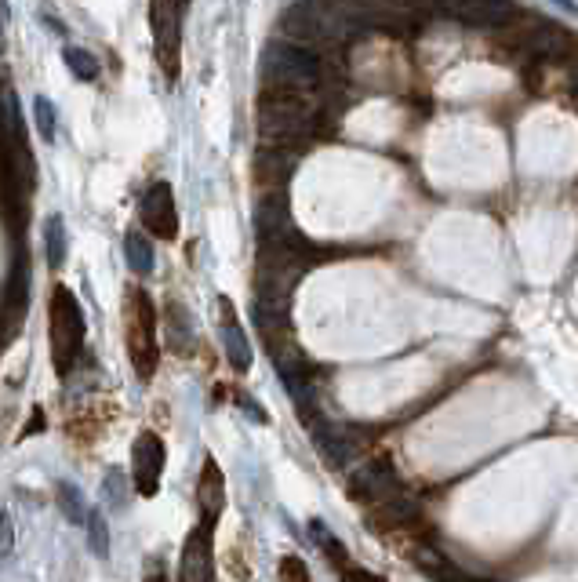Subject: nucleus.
<instances>
[{
	"instance_id": "nucleus-1",
	"label": "nucleus",
	"mask_w": 578,
	"mask_h": 582,
	"mask_svg": "<svg viewBox=\"0 0 578 582\" xmlns=\"http://www.w3.org/2000/svg\"><path fill=\"white\" fill-rule=\"evenodd\" d=\"M364 30V22L353 11V0H295L284 19H280V37L302 48L335 51L346 41H357Z\"/></svg>"
},
{
	"instance_id": "nucleus-2",
	"label": "nucleus",
	"mask_w": 578,
	"mask_h": 582,
	"mask_svg": "<svg viewBox=\"0 0 578 582\" xmlns=\"http://www.w3.org/2000/svg\"><path fill=\"white\" fill-rule=\"evenodd\" d=\"M328 117V95H291V91H262L255 121L266 146H295L313 139Z\"/></svg>"
},
{
	"instance_id": "nucleus-3",
	"label": "nucleus",
	"mask_w": 578,
	"mask_h": 582,
	"mask_svg": "<svg viewBox=\"0 0 578 582\" xmlns=\"http://www.w3.org/2000/svg\"><path fill=\"white\" fill-rule=\"evenodd\" d=\"M324 59L313 48L291 41H273L262 51V91H291V95H324Z\"/></svg>"
},
{
	"instance_id": "nucleus-4",
	"label": "nucleus",
	"mask_w": 578,
	"mask_h": 582,
	"mask_svg": "<svg viewBox=\"0 0 578 582\" xmlns=\"http://www.w3.org/2000/svg\"><path fill=\"white\" fill-rule=\"evenodd\" d=\"M48 328H51V361H55V372L70 375L80 350H84V313H80L77 295L66 284L51 288Z\"/></svg>"
},
{
	"instance_id": "nucleus-5",
	"label": "nucleus",
	"mask_w": 578,
	"mask_h": 582,
	"mask_svg": "<svg viewBox=\"0 0 578 582\" xmlns=\"http://www.w3.org/2000/svg\"><path fill=\"white\" fill-rule=\"evenodd\" d=\"M190 0H150V33H153V55H157L160 73L171 84L179 81L182 66V26H186Z\"/></svg>"
},
{
	"instance_id": "nucleus-6",
	"label": "nucleus",
	"mask_w": 578,
	"mask_h": 582,
	"mask_svg": "<svg viewBox=\"0 0 578 582\" xmlns=\"http://www.w3.org/2000/svg\"><path fill=\"white\" fill-rule=\"evenodd\" d=\"M124 324H128V353L131 364H135V375L139 379H153L157 372V310H153V299L142 288L128 291V313H124Z\"/></svg>"
},
{
	"instance_id": "nucleus-7",
	"label": "nucleus",
	"mask_w": 578,
	"mask_h": 582,
	"mask_svg": "<svg viewBox=\"0 0 578 582\" xmlns=\"http://www.w3.org/2000/svg\"><path fill=\"white\" fill-rule=\"evenodd\" d=\"M364 30L415 33L437 15V0H353Z\"/></svg>"
},
{
	"instance_id": "nucleus-8",
	"label": "nucleus",
	"mask_w": 578,
	"mask_h": 582,
	"mask_svg": "<svg viewBox=\"0 0 578 582\" xmlns=\"http://www.w3.org/2000/svg\"><path fill=\"white\" fill-rule=\"evenodd\" d=\"M437 15L473 26V30H509L520 22V8L513 0H437Z\"/></svg>"
},
{
	"instance_id": "nucleus-9",
	"label": "nucleus",
	"mask_w": 578,
	"mask_h": 582,
	"mask_svg": "<svg viewBox=\"0 0 578 582\" xmlns=\"http://www.w3.org/2000/svg\"><path fill=\"white\" fill-rule=\"evenodd\" d=\"M520 48L535 59H571L578 55V37L549 19H524L520 15Z\"/></svg>"
},
{
	"instance_id": "nucleus-10",
	"label": "nucleus",
	"mask_w": 578,
	"mask_h": 582,
	"mask_svg": "<svg viewBox=\"0 0 578 582\" xmlns=\"http://www.w3.org/2000/svg\"><path fill=\"white\" fill-rule=\"evenodd\" d=\"M400 495V477L389 459H368L364 466L353 470L349 477V499L364 502V506H382V502Z\"/></svg>"
},
{
	"instance_id": "nucleus-11",
	"label": "nucleus",
	"mask_w": 578,
	"mask_h": 582,
	"mask_svg": "<svg viewBox=\"0 0 578 582\" xmlns=\"http://www.w3.org/2000/svg\"><path fill=\"white\" fill-rule=\"evenodd\" d=\"M309 437L317 444L320 459H328L331 466H346L353 455L368 448V433L360 430V426H339V422H328L324 415L309 426Z\"/></svg>"
},
{
	"instance_id": "nucleus-12",
	"label": "nucleus",
	"mask_w": 578,
	"mask_h": 582,
	"mask_svg": "<svg viewBox=\"0 0 578 582\" xmlns=\"http://www.w3.org/2000/svg\"><path fill=\"white\" fill-rule=\"evenodd\" d=\"M139 219L157 241H175L179 237V208H175L171 182L157 179L146 186V193H142L139 201Z\"/></svg>"
},
{
	"instance_id": "nucleus-13",
	"label": "nucleus",
	"mask_w": 578,
	"mask_h": 582,
	"mask_svg": "<svg viewBox=\"0 0 578 582\" xmlns=\"http://www.w3.org/2000/svg\"><path fill=\"white\" fill-rule=\"evenodd\" d=\"M255 233L259 241H291L299 237L295 222H291V204L284 186H266L255 204Z\"/></svg>"
},
{
	"instance_id": "nucleus-14",
	"label": "nucleus",
	"mask_w": 578,
	"mask_h": 582,
	"mask_svg": "<svg viewBox=\"0 0 578 582\" xmlns=\"http://www.w3.org/2000/svg\"><path fill=\"white\" fill-rule=\"evenodd\" d=\"M164 441L157 433L146 430L135 437V448H131V481H135V492L153 499L160 488V473H164Z\"/></svg>"
},
{
	"instance_id": "nucleus-15",
	"label": "nucleus",
	"mask_w": 578,
	"mask_h": 582,
	"mask_svg": "<svg viewBox=\"0 0 578 582\" xmlns=\"http://www.w3.org/2000/svg\"><path fill=\"white\" fill-rule=\"evenodd\" d=\"M179 582H215V553H211V521L197 524L182 546Z\"/></svg>"
},
{
	"instance_id": "nucleus-16",
	"label": "nucleus",
	"mask_w": 578,
	"mask_h": 582,
	"mask_svg": "<svg viewBox=\"0 0 578 582\" xmlns=\"http://www.w3.org/2000/svg\"><path fill=\"white\" fill-rule=\"evenodd\" d=\"M299 157L302 153L295 146H266L262 142L259 157H255V179L262 186H284L291 171L299 168Z\"/></svg>"
},
{
	"instance_id": "nucleus-17",
	"label": "nucleus",
	"mask_w": 578,
	"mask_h": 582,
	"mask_svg": "<svg viewBox=\"0 0 578 582\" xmlns=\"http://www.w3.org/2000/svg\"><path fill=\"white\" fill-rule=\"evenodd\" d=\"M197 499L200 510H204V521H219L222 506H226V481H222V470L215 459H204L200 466V484H197Z\"/></svg>"
},
{
	"instance_id": "nucleus-18",
	"label": "nucleus",
	"mask_w": 578,
	"mask_h": 582,
	"mask_svg": "<svg viewBox=\"0 0 578 582\" xmlns=\"http://www.w3.org/2000/svg\"><path fill=\"white\" fill-rule=\"evenodd\" d=\"M219 310H222V346H226V357H230V364L237 368V372H248V368H251L248 335H244V328L237 324V313H233L230 302L222 299Z\"/></svg>"
},
{
	"instance_id": "nucleus-19",
	"label": "nucleus",
	"mask_w": 578,
	"mask_h": 582,
	"mask_svg": "<svg viewBox=\"0 0 578 582\" xmlns=\"http://www.w3.org/2000/svg\"><path fill=\"white\" fill-rule=\"evenodd\" d=\"M419 521V506L411 499H404V495H397V499L382 502V506H375V517H368V524L375 528V532H389V528H411V524Z\"/></svg>"
},
{
	"instance_id": "nucleus-20",
	"label": "nucleus",
	"mask_w": 578,
	"mask_h": 582,
	"mask_svg": "<svg viewBox=\"0 0 578 582\" xmlns=\"http://www.w3.org/2000/svg\"><path fill=\"white\" fill-rule=\"evenodd\" d=\"M309 535H313V542H317V550L328 557L335 568H349V557H346V546L339 542V535L331 532L324 521H313L309 524Z\"/></svg>"
},
{
	"instance_id": "nucleus-21",
	"label": "nucleus",
	"mask_w": 578,
	"mask_h": 582,
	"mask_svg": "<svg viewBox=\"0 0 578 582\" xmlns=\"http://www.w3.org/2000/svg\"><path fill=\"white\" fill-rule=\"evenodd\" d=\"M124 255H128V266L139 273V277L153 273V244L146 241L139 230H131L128 237H124Z\"/></svg>"
},
{
	"instance_id": "nucleus-22",
	"label": "nucleus",
	"mask_w": 578,
	"mask_h": 582,
	"mask_svg": "<svg viewBox=\"0 0 578 582\" xmlns=\"http://www.w3.org/2000/svg\"><path fill=\"white\" fill-rule=\"evenodd\" d=\"M55 495H59V506H62V513L70 517L73 524H84L88 521V506H84V495L77 492V484H70V481H59V488H55Z\"/></svg>"
},
{
	"instance_id": "nucleus-23",
	"label": "nucleus",
	"mask_w": 578,
	"mask_h": 582,
	"mask_svg": "<svg viewBox=\"0 0 578 582\" xmlns=\"http://www.w3.org/2000/svg\"><path fill=\"white\" fill-rule=\"evenodd\" d=\"M88 546L95 557H110V528H106V517L99 510L88 513Z\"/></svg>"
},
{
	"instance_id": "nucleus-24",
	"label": "nucleus",
	"mask_w": 578,
	"mask_h": 582,
	"mask_svg": "<svg viewBox=\"0 0 578 582\" xmlns=\"http://www.w3.org/2000/svg\"><path fill=\"white\" fill-rule=\"evenodd\" d=\"M168 324H171V339H175V350H190L193 328H190V317H186V310H182L179 302H171V306H168Z\"/></svg>"
},
{
	"instance_id": "nucleus-25",
	"label": "nucleus",
	"mask_w": 578,
	"mask_h": 582,
	"mask_svg": "<svg viewBox=\"0 0 578 582\" xmlns=\"http://www.w3.org/2000/svg\"><path fill=\"white\" fill-rule=\"evenodd\" d=\"M66 62H70V70L77 73L80 81H95L99 77V62L91 51H80V48H66Z\"/></svg>"
},
{
	"instance_id": "nucleus-26",
	"label": "nucleus",
	"mask_w": 578,
	"mask_h": 582,
	"mask_svg": "<svg viewBox=\"0 0 578 582\" xmlns=\"http://www.w3.org/2000/svg\"><path fill=\"white\" fill-rule=\"evenodd\" d=\"M48 259L55 270L66 259V230H62V219H48Z\"/></svg>"
},
{
	"instance_id": "nucleus-27",
	"label": "nucleus",
	"mask_w": 578,
	"mask_h": 582,
	"mask_svg": "<svg viewBox=\"0 0 578 582\" xmlns=\"http://www.w3.org/2000/svg\"><path fill=\"white\" fill-rule=\"evenodd\" d=\"M33 110H37L40 135L51 142V139H55V128H59V117H55V110H51V102L48 99H37V106H33Z\"/></svg>"
},
{
	"instance_id": "nucleus-28",
	"label": "nucleus",
	"mask_w": 578,
	"mask_h": 582,
	"mask_svg": "<svg viewBox=\"0 0 578 582\" xmlns=\"http://www.w3.org/2000/svg\"><path fill=\"white\" fill-rule=\"evenodd\" d=\"M15 550V517L8 510H0V561Z\"/></svg>"
},
{
	"instance_id": "nucleus-29",
	"label": "nucleus",
	"mask_w": 578,
	"mask_h": 582,
	"mask_svg": "<svg viewBox=\"0 0 578 582\" xmlns=\"http://www.w3.org/2000/svg\"><path fill=\"white\" fill-rule=\"evenodd\" d=\"M102 492H106V499H110L113 506H124V502H128V492H124V477H120V470L106 473V488H102Z\"/></svg>"
},
{
	"instance_id": "nucleus-30",
	"label": "nucleus",
	"mask_w": 578,
	"mask_h": 582,
	"mask_svg": "<svg viewBox=\"0 0 578 582\" xmlns=\"http://www.w3.org/2000/svg\"><path fill=\"white\" fill-rule=\"evenodd\" d=\"M280 579L284 582H309L306 564H302L299 557H284V561H280Z\"/></svg>"
},
{
	"instance_id": "nucleus-31",
	"label": "nucleus",
	"mask_w": 578,
	"mask_h": 582,
	"mask_svg": "<svg viewBox=\"0 0 578 582\" xmlns=\"http://www.w3.org/2000/svg\"><path fill=\"white\" fill-rule=\"evenodd\" d=\"M342 582H386V579H379V575L368 572V568H357V564H349V568H342Z\"/></svg>"
},
{
	"instance_id": "nucleus-32",
	"label": "nucleus",
	"mask_w": 578,
	"mask_h": 582,
	"mask_svg": "<svg viewBox=\"0 0 578 582\" xmlns=\"http://www.w3.org/2000/svg\"><path fill=\"white\" fill-rule=\"evenodd\" d=\"M568 95H571V102H575V110H578V59H575V66H571V73H568Z\"/></svg>"
},
{
	"instance_id": "nucleus-33",
	"label": "nucleus",
	"mask_w": 578,
	"mask_h": 582,
	"mask_svg": "<svg viewBox=\"0 0 578 582\" xmlns=\"http://www.w3.org/2000/svg\"><path fill=\"white\" fill-rule=\"evenodd\" d=\"M459 582H499V579H488V575H466V572H462Z\"/></svg>"
},
{
	"instance_id": "nucleus-34",
	"label": "nucleus",
	"mask_w": 578,
	"mask_h": 582,
	"mask_svg": "<svg viewBox=\"0 0 578 582\" xmlns=\"http://www.w3.org/2000/svg\"><path fill=\"white\" fill-rule=\"evenodd\" d=\"M146 582H168V579H160V575H153V579H146Z\"/></svg>"
}]
</instances>
